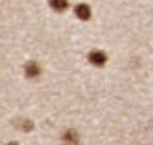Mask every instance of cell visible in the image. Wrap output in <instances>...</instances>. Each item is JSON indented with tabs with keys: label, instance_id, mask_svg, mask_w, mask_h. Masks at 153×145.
<instances>
[{
	"label": "cell",
	"instance_id": "cell-1",
	"mask_svg": "<svg viewBox=\"0 0 153 145\" xmlns=\"http://www.w3.org/2000/svg\"><path fill=\"white\" fill-rule=\"evenodd\" d=\"M86 59H88V63L92 65V67H98V69H102V67L107 65L109 55L105 54L103 50H100V48H94V50H90V52H88Z\"/></svg>",
	"mask_w": 153,
	"mask_h": 145
},
{
	"label": "cell",
	"instance_id": "cell-2",
	"mask_svg": "<svg viewBox=\"0 0 153 145\" xmlns=\"http://www.w3.org/2000/svg\"><path fill=\"white\" fill-rule=\"evenodd\" d=\"M23 75H25L27 80H38L42 76V65L36 59H29L23 65Z\"/></svg>",
	"mask_w": 153,
	"mask_h": 145
},
{
	"label": "cell",
	"instance_id": "cell-3",
	"mask_svg": "<svg viewBox=\"0 0 153 145\" xmlns=\"http://www.w3.org/2000/svg\"><path fill=\"white\" fill-rule=\"evenodd\" d=\"M73 16L79 21H90L92 19V6L86 2H76L73 6Z\"/></svg>",
	"mask_w": 153,
	"mask_h": 145
},
{
	"label": "cell",
	"instance_id": "cell-4",
	"mask_svg": "<svg viewBox=\"0 0 153 145\" xmlns=\"http://www.w3.org/2000/svg\"><path fill=\"white\" fill-rule=\"evenodd\" d=\"M59 139H61V145H80V134L75 128H67Z\"/></svg>",
	"mask_w": 153,
	"mask_h": 145
},
{
	"label": "cell",
	"instance_id": "cell-5",
	"mask_svg": "<svg viewBox=\"0 0 153 145\" xmlns=\"http://www.w3.org/2000/svg\"><path fill=\"white\" fill-rule=\"evenodd\" d=\"M48 6H50L52 12L63 13V12H67V10H69L71 2H69V0H48Z\"/></svg>",
	"mask_w": 153,
	"mask_h": 145
},
{
	"label": "cell",
	"instance_id": "cell-6",
	"mask_svg": "<svg viewBox=\"0 0 153 145\" xmlns=\"http://www.w3.org/2000/svg\"><path fill=\"white\" fill-rule=\"evenodd\" d=\"M17 128L19 130H21V132H33V128H35V122H33V120L31 118H21V120H19V122H17Z\"/></svg>",
	"mask_w": 153,
	"mask_h": 145
},
{
	"label": "cell",
	"instance_id": "cell-7",
	"mask_svg": "<svg viewBox=\"0 0 153 145\" xmlns=\"http://www.w3.org/2000/svg\"><path fill=\"white\" fill-rule=\"evenodd\" d=\"M4 145H19L17 141H8V143H4Z\"/></svg>",
	"mask_w": 153,
	"mask_h": 145
}]
</instances>
